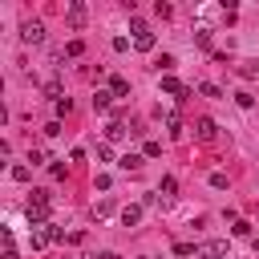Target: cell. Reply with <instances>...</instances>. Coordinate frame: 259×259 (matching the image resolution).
<instances>
[{"label":"cell","mask_w":259,"mask_h":259,"mask_svg":"<svg viewBox=\"0 0 259 259\" xmlns=\"http://www.w3.org/2000/svg\"><path fill=\"white\" fill-rule=\"evenodd\" d=\"M28 223H36V227L49 223V190H32V198H28Z\"/></svg>","instance_id":"cell-1"},{"label":"cell","mask_w":259,"mask_h":259,"mask_svg":"<svg viewBox=\"0 0 259 259\" xmlns=\"http://www.w3.org/2000/svg\"><path fill=\"white\" fill-rule=\"evenodd\" d=\"M20 40H24V45H40V40H45V24H40V20H24V24H20Z\"/></svg>","instance_id":"cell-2"},{"label":"cell","mask_w":259,"mask_h":259,"mask_svg":"<svg viewBox=\"0 0 259 259\" xmlns=\"http://www.w3.org/2000/svg\"><path fill=\"white\" fill-rule=\"evenodd\" d=\"M198 255H206V259H231V251H227V243H223V239L202 243V247H198Z\"/></svg>","instance_id":"cell-3"},{"label":"cell","mask_w":259,"mask_h":259,"mask_svg":"<svg viewBox=\"0 0 259 259\" xmlns=\"http://www.w3.org/2000/svg\"><path fill=\"white\" fill-rule=\"evenodd\" d=\"M194 134H198V142H214V134H219V125H214L210 117H198V121H194Z\"/></svg>","instance_id":"cell-4"},{"label":"cell","mask_w":259,"mask_h":259,"mask_svg":"<svg viewBox=\"0 0 259 259\" xmlns=\"http://www.w3.org/2000/svg\"><path fill=\"white\" fill-rule=\"evenodd\" d=\"M162 93H170V97H178V101H182V97H186L190 89H186V85H182L178 77H162Z\"/></svg>","instance_id":"cell-5"},{"label":"cell","mask_w":259,"mask_h":259,"mask_svg":"<svg viewBox=\"0 0 259 259\" xmlns=\"http://www.w3.org/2000/svg\"><path fill=\"white\" fill-rule=\"evenodd\" d=\"M69 28H85V4H69Z\"/></svg>","instance_id":"cell-6"},{"label":"cell","mask_w":259,"mask_h":259,"mask_svg":"<svg viewBox=\"0 0 259 259\" xmlns=\"http://www.w3.org/2000/svg\"><path fill=\"white\" fill-rule=\"evenodd\" d=\"M109 93H113V97H125V93H130V81H125V77H109Z\"/></svg>","instance_id":"cell-7"},{"label":"cell","mask_w":259,"mask_h":259,"mask_svg":"<svg viewBox=\"0 0 259 259\" xmlns=\"http://www.w3.org/2000/svg\"><path fill=\"white\" fill-rule=\"evenodd\" d=\"M239 77H243V81H255V77H259V65H255V61H243V65H239Z\"/></svg>","instance_id":"cell-8"},{"label":"cell","mask_w":259,"mask_h":259,"mask_svg":"<svg viewBox=\"0 0 259 259\" xmlns=\"http://www.w3.org/2000/svg\"><path fill=\"white\" fill-rule=\"evenodd\" d=\"M105 138H109V142H121V138H125V125H121V121H109V125H105Z\"/></svg>","instance_id":"cell-9"},{"label":"cell","mask_w":259,"mask_h":259,"mask_svg":"<svg viewBox=\"0 0 259 259\" xmlns=\"http://www.w3.org/2000/svg\"><path fill=\"white\" fill-rule=\"evenodd\" d=\"M138 219H142V206H125V210H121V223H125V227H138Z\"/></svg>","instance_id":"cell-10"},{"label":"cell","mask_w":259,"mask_h":259,"mask_svg":"<svg viewBox=\"0 0 259 259\" xmlns=\"http://www.w3.org/2000/svg\"><path fill=\"white\" fill-rule=\"evenodd\" d=\"M109 101H113V93H105V89L93 93V109H109Z\"/></svg>","instance_id":"cell-11"},{"label":"cell","mask_w":259,"mask_h":259,"mask_svg":"<svg viewBox=\"0 0 259 259\" xmlns=\"http://www.w3.org/2000/svg\"><path fill=\"white\" fill-rule=\"evenodd\" d=\"M134 45H138L142 53H150V49H154V32H142V36H134Z\"/></svg>","instance_id":"cell-12"},{"label":"cell","mask_w":259,"mask_h":259,"mask_svg":"<svg viewBox=\"0 0 259 259\" xmlns=\"http://www.w3.org/2000/svg\"><path fill=\"white\" fill-rule=\"evenodd\" d=\"M166 130L178 138V134H182V117H178V113H166Z\"/></svg>","instance_id":"cell-13"},{"label":"cell","mask_w":259,"mask_h":259,"mask_svg":"<svg viewBox=\"0 0 259 259\" xmlns=\"http://www.w3.org/2000/svg\"><path fill=\"white\" fill-rule=\"evenodd\" d=\"M117 166H121V170H138V166H142V154H125Z\"/></svg>","instance_id":"cell-14"},{"label":"cell","mask_w":259,"mask_h":259,"mask_svg":"<svg viewBox=\"0 0 259 259\" xmlns=\"http://www.w3.org/2000/svg\"><path fill=\"white\" fill-rule=\"evenodd\" d=\"M81 53H85V40H69L65 45V57H81Z\"/></svg>","instance_id":"cell-15"},{"label":"cell","mask_w":259,"mask_h":259,"mask_svg":"<svg viewBox=\"0 0 259 259\" xmlns=\"http://www.w3.org/2000/svg\"><path fill=\"white\" fill-rule=\"evenodd\" d=\"M198 93H202V97H223V89H219V85H210V81H202V85H198Z\"/></svg>","instance_id":"cell-16"},{"label":"cell","mask_w":259,"mask_h":259,"mask_svg":"<svg viewBox=\"0 0 259 259\" xmlns=\"http://www.w3.org/2000/svg\"><path fill=\"white\" fill-rule=\"evenodd\" d=\"M158 69L170 77V69H174V57H170V53H162V57H158Z\"/></svg>","instance_id":"cell-17"},{"label":"cell","mask_w":259,"mask_h":259,"mask_svg":"<svg viewBox=\"0 0 259 259\" xmlns=\"http://www.w3.org/2000/svg\"><path fill=\"white\" fill-rule=\"evenodd\" d=\"M45 97H53V101H61V81H49V85H45Z\"/></svg>","instance_id":"cell-18"},{"label":"cell","mask_w":259,"mask_h":259,"mask_svg":"<svg viewBox=\"0 0 259 259\" xmlns=\"http://www.w3.org/2000/svg\"><path fill=\"white\" fill-rule=\"evenodd\" d=\"M210 186H214V190H227V174L214 170V174H210Z\"/></svg>","instance_id":"cell-19"},{"label":"cell","mask_w":259,"mask_h":259,"mask_svg":"<svg viewBox=\"0 0 259 259\" xmlns=\"http://www.w3.org/2000/svg\"><path fill=\"white\" fill-rule=\"evenodd\" d=\"M235 101H239V105H243V109H251V105H255V97H251V93H247V89H243V93H235Z\"/></svg>","instance_id":"cell-20"},{"label":"cell","mask_w":259,"mask_h":259,"mask_svg":"<svg viewBox=\"0 0 259 259\" xmlns=\"http://www.w3.org/2000/svg\"><path fill=\"white\" fill-rule=\"evenodd\" d=\"M28 174H32L28 166H12V178H16V182H28Z\"/></svg>","instance_id":"cell-21"},{"label":"cell","mask_w":259,"mask_h":259,"mask_svg":"<svg viewBox=\"0 0 259 259\" xmlns=\"http://www.w3.org/2000/svg\"><path fill=\"white\" fill-rule=\"evenodd\" d=\"M162 194H178V178H162Z\"/></svg>","instance_id":"cell-22"},{"label":"cell","mask_w":259,"mask_h":259,"mask_svg":"<svg viewBox=\"0 0 259 259\" xmlns=\"http://www.w3.org/2000/svg\"><path fill=\"white\" fill-rule=\"evenodd\" d=\"M231 231H235V235H251V223H247V219H235V227H231Z\"/></svg>","instance_id":"cell-23"},{"label":"cell","mask_w":259,"mask_h":259,"mask_svg":"<svg viewBox=\"0 0 259 259\" xmlns=\"http://www.w3.org/2000/svg\"><path fill=\"white\" fill-rule=\"evenodd\" d=\"M45 239H49V243H57V239H61V227H53V223H45Z\"/></svg>","instance_id":"cell-24"},{"label":"cell","mask_w":259,"mask_h":259,"mask_svg":"<svg viewBox=\"0 0 259 259\" xmlns=\"http://www.w3.org/2000/svg\"><path fill=\"white\" fill-rule=\"evenodd\" d=\"M194 40H198L202 49H210V32H206V28H198V32H194Z\"/></svg>","instance_id":"cell-25"},{"label":"cell","mask_w":259,"mask_h":259,"mask_svg":"<svg viewBox=\"0 0 259 259\" xmlns=\"http://www.w3.org/2000/svg\"><path fill=\"white\" fill-rule=\"evenodd\" d=\"M93 259H121L117 251H101V255H93Z\"/></svg>","instance_id":"cell-26"},{"label":"cell","mask_w":259,"mask_h":259,"mask_svg":"<svg viewBox=\"0 0 259 259\" xmlns=\"http://www.w3.org/2000/svg\"><path fill=\"white\" fill-rule=\"evenodd\" d=\"M255 251H259V235H255Z\"/></svg>","instance_id":"cell-27"}]
</instances>
